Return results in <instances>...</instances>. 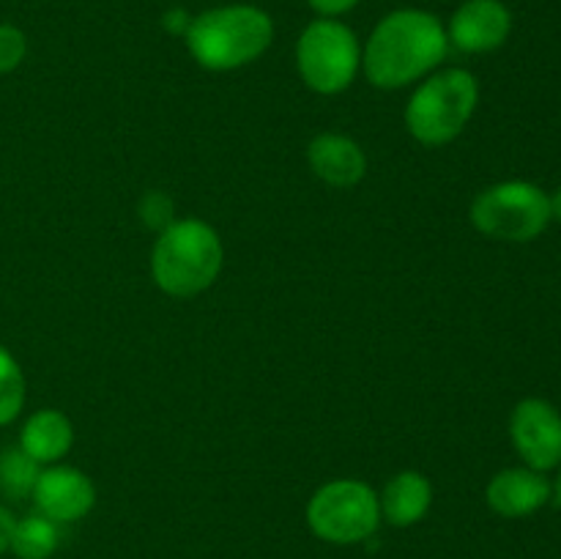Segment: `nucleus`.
<instances>
[{
    "mask_svg": "<svg viewBox=\"0 0 561 559\" xmlns=\"http://www.w3.org/2000/svg\"><path fill=\"white\" fill-rule=\"evenodd\" d=\"M310 9L316 11L318 16H327V20H337L340 14H348L359 5V0H307Z\"/></svg>",
    "mask_w": 561,
    "mask_h": 559,
    "instance_id": "obj_20",
    "label": "nucleus"
},
{
    "mask_svg": "<svg viewBox=\"0 0 561 559\" xmlns=\"http://www.w3.org/2000/svg\"><path fill=\"white\" fill-rule=\"evenodd\" d=\"M553 497V486L546 471L529 469V466H513L488 482L485 499L491 510L504 518H526L546 507L548 499Z\"/></svg>",
    "mask_w": 561,
    "mask_h": 559,
    "instance_id": "obj_11",
    "label": "nucleus"
},
{
    "mask_svg": "<svg viewBox=\"0 0 561 559\" xmlns=\"http://www.w3.org/2000/svg\"><path fill=\"white\" fill-rule=\"evenodd\" d=\"M14 526H16V518L11 515V510H5L3 504H0V554H5L11 548Z\"/></svg>",
    "mask_w": 561,
    "mask_h": 559,
    "instance_id": "obj_22",
    "label": "nucleus"
},
{
    "mask_svg": "<svg viewBox=\"0 0 561 559\" xmlns=\"http://www.w3.org/2000/svg\"><path fill=\"white\" fill-rule=\"evenodd\" d=\"M433 504V486L422 471H398L392 480L383 486L378 497L381 518L392 526H414L427 515Z\"/></svg>",
    "mask_w": 561,
    "mask_h": 559,
    "instance_id": "obj_14",
    "label": "nucleus"
},
{
    "mask_svg": "<svg viewBox=\"0 0 561 559\" xmlns=\"http://www.w3.org/2000/svg\"><path fill=\"white\" fill-rule=\"evenodd\" d=\"M551 197V219H557V223H561V186H557V192Z\"/></svg>",
    "mask_w": 561,
    "mask_h": 559,
    "instance_id": "obj_23",
    "label": "nucleus"
},
{
    "mask_svg": "<svg viewBox=\"0 0 561 559\" xmlns=\"http://www.w3.org/2000/svg\"><path fill=\"white\" fill-rule=\"evenodd\" d=\"M75 444V427L58 409H38L25 420L20 431V449L38 466H53Z\"/></svg>",
    "mask_w": 561,
    "mask_h": 559,
    "instance_id": "obj_13",
    "label": "nucleus"
},
{
    "mask_svg": "<svg viewBox=\"0 0 561 559\" xmlns=\"http://www.w3.org/2000/svg\"><path fill=\"white\" fill-rule=\"evenodd\" d=\"M553 493H557V499H559V504H561V475H559L557 486H553Z\"/></svg>",
    "mask_w": 561,
    "mask_h": 559,
    "instance_id": "obj_24",
    "label": "nucleus"
},
{
    "mask_svg": "<svg viewBox=\"0 0 561 559\" xmlns=\"http://www.w3.org/2000/svg\"><path fill=\"white\" fill-rule=\"evenodd\" d=\"M510 438L529 469L561 466V411L546 398H524L510 417Z\"/></svg>",
    "mask_w": 561,
    "mask_h": 559,
    "instance_id": "obj_8",
    "label": "nucleus"
},
{
    "mask_svg": "<svg viewBox=\"0 0 561 559\" xmlns=\"http://www.w3.org/2000/svg\"><path fill=\"white\" fill-rule=\"evenodd\" d=\"M33 502L38 513L47 515L55 524H71L91 513L96 502V488L85 471L75 466L53 464L38 471V480L33 486Z\"/></svg>",
    "mask_w": 561,
    "mask_h": 559,
    "instance_id": "obj_9",
    "label": "nucleus"
},
{
    "mask_svg": "<svg viewBox=\"0 0 561 559\" xmlns=\"http://www.w3.org/2000/svg\"><path fill=\"white\" fill-rule=\"evenodd\" d=\"M58 524L47 515H27L16 521L14 537H11V551L20 559H49L58 548Z\"/></svg>",
    "mask_w": 561,
    "mask_h": 559,
    "instance_id": "obj_15",
    "label": "nucleus"
},
{
    "mask_svg": "<svg viewBox=\"0 0 561 559\" xmlns=\"http://www.w3.org/2000/svg\"><path fill=\"white\" fill-rule=\"evenodd\" d=\"M513 33V14L502 0H466L447 25L449 47L466 55L493 53Z\"/></svg>",
    "mask_w": 561,
    "mask_h": 559,
    "instance_id": "obj_10",
    "label": "nucleus"
},
{
    "mask_svg": "<svg viewBox=\"0 0 561 559\" xmlns=\"http://www.w3.org/2000/svg\"><path fill=\"white\" fill-rule=\"evenodd\" d=\"M469 217L488 239L526 244L551 225V197L531 181H502L471 201Z\"/></svg>",
    "mask_w": 561,
    "mask_h": 559,
    "instance_id": "obj_5",
    "label": "nucleus"
},
{
    "mask_svg": "<svg viewBox=\"0 0 561 559\" xmlns=\"http://www.w3.org/2000/svg\"><path fill=\"white\" fill-rule=\"evenodd\" d=\"M42 466L22 453L20 447H11L0 453V493L11 499H22L33 493Z\"/></svg>",
    "mask_w": 561,
    "mask_h": 559,
    "instance_id": "obj_16",
    "label": "nucleus"
},
{
    "mask_svg": "<svg viewBox=\"0 0 561 559\" xmlns=\"http://www.w3.org/2000/svg\"><path fill=\"white\" fill-rule=\"evenodd\" d=\"M477 104H480V82L471 71H436L411 93L405 104V129L422 146H447L469 126Z\"/></svg>",
    "mask_w": 561,
    "mask_h": 559,
    "instance_id": "obj_4",
    "label": "nucleus"
},
{
    "mask_svg": "<svg viewBox=\"0 0 561 559\" xmlns=\"http://www.w3.org/2000/svg\"><path fill=\"white\" fill-rule=\"evenodd\" d=\"M362 66V47L345 22L318 16L296 42V69L310 91L334 96L354 82Z\"/></svg>",
    "mask_w": 561,
    "mask_h": 559,
    "instance_id": "obj_6",
    "label": "nucleus"
},
{
    "mask_svg": "<svg viewBox=\"0 0 561 559\" xmlns=\"http://www.w3.org/2000/svg\"><path fill=\"white\" fill-rule=\"evenodd\" d=\"M381 521L378 493L362 480H332L312 493L307 524L321 540L348 546L367 540Z\"/></svg>",
    "mask_w": 561,
    "mask_h": 559,
    "instance_id": "obj_7",
    "label": "nucleus"
},
{
    "mask_svg": "<svg viewBox=\"0 0 561 559\" xmlns=\"http://www.w3.org/2000/svg\"><path fill=\"white\" fill-rule=\"evenodd\" d=\"M225 250L217 230L203 219H173L159 230L151 252L153 283L175 299L197 296L217 283Z\"/></svg>",
    "mask_w": 561,
    "mask_h": 559,
    "instance_id": "obj_3",
    "label": "nucleus"
},
{
    "mask_svg": "<svg viewBox=\"0 0 561 559\" xmlns=\"http://www.w3.org/2000/svg\"><path fill=\"white\" fill-rule=\"evenodd\" d=\"M140 219L148 228L164 230L173 223V201L164 192H148L140 201Z\"/></svg>",
    "mask_w": 561,
    "mask_h": 559,
    "instance_id": "obj_19",
    "label": "nucleus"
},
{
    "mask_svg": "<svg viewBox=\"0 0 561 559\" xmlns=\"http://www.w3.org/2000/svg\"><path fill=\"white\" fill-rule=\"evenodd\" d=\"M25 406V376L20 362L0 345V425H9Z\"/></svg>",
    "mask_w": 561,
    "mask_h": 559,
    "instance_id": "obj_17",
    "label": "nucleus"
},
{
    "mask_svg": "<svg viewBox=\"0 0 561 559\" xmlns=\"http://www.w3.org/2000/svg\"><path fill=\"white\" fill-rule=\"evenodd\" d=\"M190 22H192V16L186 14L184 9H170L168 14L162 16L164 31H168V33H175V36H184V33L190 31Z\"/></svg>",
    "mask_w": 561,
    "mask_h": 559,
    "instance_id": "obj_21",
    "label": "nucleus"
},
{
    "mask_svg": "<svg viewBox=\"0 0 561 559\" xmlns=\"http://www.w3.org/2000/svg\"><path fill=\"white\" fill-rule=\"evenodd\" d=\"M307 162L318 179L337 190L356 186L367 173V157L359 142L348 135H337V132H323V135L312 137V142L307 146Z\"/></svg>",
    "mask_w": 561,
    "mask_h": 559,
    "instance_id": "obj_12",
    "label": "nucleus"
},
{
    "mask_svg": "<svg viewBox=\"0 0 561 559\" xmlns=\"http://www.w3.org/2000/svg\"><path fill=\"white\" fill-rule=\"evenodd\" d=\"M184 42L203 69L233 71L257 60L272 47L274 22L257 5H217L192 16Z\"/></svg>",
    "mask_w": 561,
    "mask_h": 559,
    "instance_id": "obj_2",
    "label": "nucleus"
},
{
    "mask_svg": "<svg viewBox=\"0 0 561 559\" xmlns=\"http://www.w3.org/2000/svg\"><path fill=\"white\" fill-rule=\"evenodd\" d=\"M449 53L447 27L431 11L400 9L373 27L362 69L381 91H398L431 75Z\"/></svg>",
    "mask_w": 561,
    "mask_h": 559,
    "instance_id": "obj_1",
    "label": "nucleus"
},
{
    "mask_svg": "<svg viewBox=\"0 0 561 559\" xmlns=\"http://www.w3.org/2000/svg\"><path fill=\"white\" fill-rule=\"evenodd\" d=\"M27 38L16 25H0V77L14 71L25 60Z\"/></svg>",
    "mask_w": 561,
    "mask_h": 559,
    "instance_id": "obj_18",
    "label": "nucleus"
}]
</instances>
